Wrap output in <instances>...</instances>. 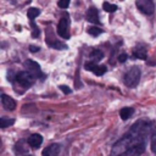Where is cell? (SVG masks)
<instances>
[{
	"instance_id": "cell-10",
	"label": "cell",
	"mask_w": 156,
	"mask_h": 156,
	"mask_svg": "<svg viewBox=\"0 0 156 156\" xmlns=\"http://www.w3.org/2000/svg\"><path fill=\"white\" fill-rule=\"evenodd\" d=\"M133 56L134 57H138L140 60H146L147 58V52H146V48L141 46V45H138L133 49Z\"/></svg>"
},
{
	"instance_id": "cell-4",
	"label": "cell",
	"mask_w": 156,
	"mask_h": 156,
	"mask_svg": "<svg viewBox=\"0 0 156 156\" xmlns=\"http://www.w3.org/2000/svg\"><path fill=\"white\" fill-rule=\"evenodd\" d=\"M135 5H136L138 10L145 15H152L155 11L154 0H136Z\"/></svg>"
},
{
	"instance_id": "cell-3",
	"label": "cell",
	"mask_w": 156,
	"mask_h": 156,
	"mask_svg": "<svg viewBox=\"0 0 156 156\" xmlns=\"http://www.w3.org/2000/svg\"><path fill=\"white\" fill-rule=\"evenodd\" d=\"M35 76L33 73H30L29 71H22V72H18L15 77V82L17 85H20L21 88L23 89H27L29 87H32L35 82Z\"/></svg>"
},
{
	"instance_id": "cell-11",
	"label": "cell",
	"mask_w": 156,
	"mask_h": 156,
	"mask_svg": "<svg viewBox=\"0 0 156 156\" xmlns=\"http://www.w3.org/2000/svg\"><path fill=\"white\" fill-rule=\"evenodd\" d=\"M60 151V146L57 144H51L48 147L44 149L43 151V156H57Z\"/></svg>"
},
{
	"instance_id": "cell-13",
	"label": "cell",
	"mask_w": 156,
	"mask_h": 156,
	"mask_svg": "<svg viewBox=\"0 0 156 156\" xmlns=\"http://www.w3.org/2000/svg\"><path fill=\"white\" fill-rule=\"evenodd\" d=\"M102 57H104V52H102L101 50H99V49H94V50H91V52H90V55H89V58H90L89 61L96 63V62L100 61Z\"/></svg>"
},
{
	"instance_id": "cell-12",
	"label": "cell",
	"mask_w": 156,
	"mask_h": 156,
	"mask_svg": "<svg viewBox=\"0 0 156 156\" xmlns=\"http://www.w3.org/2000/svg\"><path fill=\"white\" fill-rule=\"evenodd\" d=\"M87 21L91 23H98L99 22V12L95 7H90L87 11Z\"/></svg>"
},
{
	"instance_id": "cell-6",
	"label": "cell",
	"mask_w": 156,
	"mask_h": 156,
	"mask_svg": "<svg viewBox=\"0 0 156 156\" xmlns=\"http://www.w3.org/2000/svg\"><path fill=\"white\" fill-rule=\"evenodd\" d=\"M68 24H69V21H68V18H66V17L61 18L60 22H58V24H57V33H58V35H61L63 39H68V38H69Z\"/></svg>"
},
{
	"instance_id": "cell-15",
	"label": "cell",
	"mask_w": 156,
	"mask_h": 156,
	"mask_svg": "<svg viewBox=\"0 0 156 156\" xmlns=\"http://www.w3.org/2000/svg\"><path fill=\"white\" fill-rule=\"evenodd\" d=\"M39 13H40V10H38L35 7H29L28 9V12H27V16H28L29 22H34V18L37 16H39Z\"/></svg>"
},
{
	"instance_id": "cell-19",
	"label": "cell",
	"mask_w": 156,
	"mask_h": 156,
	"mask_svg": "<svg viewBox=\"0 0 156 156\" xmlns=\"http://www.w3.org/2000/svg\"><path fill=\"white\" fill-rule=\"evenodd\" d=\"M88 33L93 37H98L102 33V29L99 28V27H90V28H88Z\"/></svg>"
},
{
	"instance_id": "cell-25",
	"label": "cell",
	"mask_w": 156,
	"mask_h": 156,
	"mask_svg": "<svg viewBox=\"0 0 156 156\" xmlns=\"http://www.w3.org/2000/svg\"><path fill=\"white\" fill-rule=\"evenodd\" d=\"M29 51H32V52H37V51H39L40 49L38 48V46H34V45H29Z\"/></svg>"
},
{
	"instance_id": "cell-14",
	"label": "cell",
	"mask_w": 156,
	"mask_h": 156,
	"mask_svg": "<svg viewBox=\"0 0 156 156\" xmlns=\"http://www.w3.org/2000/svg\"><path fill=\"white\" fill-rule=\"evenodd\" d=\"M133 112H134V110H133L132 107H123V108L119 111V116H121L122 119L126 121V119H128V118L132 117Z\"/></svg>"
},
{
	"instance_id": "cell-23",
	"label": "cell",
	"mask_w": 156,
	"mask_h": 156,
	"mask_svg": "<svg viewBox=\"0 0 156 156\" xmlns=\"http://www.w3.org/2000/svg\"><path fill=\"white\" fill-rule=\"evenodd\" d=\"M60 89H61L65 94H69V93H71V89H69L67 85H60Z\"/></svg>"
},
{
	"instance_id": "cell-8",
	"label": "cell",
	"mask_w": 156,
	"mask_h": 156,
	"mask_svg": "<svg viewBox=\"0 0 156 156\" xmlns=\"http://www.w3.org/2000/svg\"><path fill=\"white\" fill-rule=\"evenodd\" d=\"M1 102H2V106L5 107V110H9V111H12L15 110L16 107V102L12 98H10L9 95L6 94H1Z\"/></svg>"
},
{
	"instance_id": "cell-21",
	"label": "cell",
	"mask_w": 156,
	"mask_h": 156,
	"mask_svg": "<svg viewBox=\"0 0 156 156\" xmlns=\"http://www.w3.org/2000/svg\"><path fill=\"white\" fill-rule=\"evenodd\" d=\"M30 24H32V28H33V32H32V35H33L34 38H37V37H39V34H40V30L38 29V27H37V24H35L34 22H30Z\"/></svg>"
},
{
	"instance_id": "cell-16",
	"label": "cell",
	"mask_w": 156,
	"mask_h": 156,
	"mask_svg": "<svg viewBox=\"0 0 156 156\" xmlns=\"http://www.w3.org/2000/svg\"><path fill=\"white\" fill-rule=\"evenodd\" d=\"M24 145H26V141H24V140H20V141L16 144V146H15L16 154H23V152H27L28 149H27V146H24Z\"/></svg>"
},
{
	"instance_id": "cell-22",
	"label": "cell",
	"mask_w": 156,
	"mask_h": 156,
	"mask_svg": "<svg viewBox=\"0 0 156 156\" xmlns=\"http://www.w3.org/2000/svg\"><path fill=\"white\" fill-rule=\"evenodd\" d=\"M69 5V0H58V6L61 9H67Z\"/></svg>"
},
{
	"instance_id": "cell-9",
	"label": "cell",
	"mask_w": 156,
	"mask_h": 156,
	"mask_svg": "<svg viewBox=\"0 0 156 156\" xmlns=\"http://www.w3.org/2000/svg\"><path fill=\"white\" fill-rule=\"evenodd\" d=\"M27 143H28V145L30 146V147H33V149H38L40 145H41V143H43V136L40 135V134H32L29 138H28V140H27Z\"/></svg>"
},
{
	"instance_id": "cell-17",
	"label": "cell",
	"mask_w": 156,
	"mask_h": 156,
	"mask_svg": "<svg viewBox=\"0 0 156 156\" xmlns=\"http://www.w3.org/2000/svg\"><path fill=\"white\" fill-rule=\"evenodd\" d=\"M13 122H15V119H12V118L1 117V118H0V127H1V128H6V127L13 124Z\"/></svg>"
},
{
	"instance_id": "cell-26",
	"label": "cell",
	"mask_w": 156,
	"mask_h": 156,
	"mask_svg": "<svg viewBox=\"0 0 156 156\" xmlns=\"http://www.w3.org/2000/svg\"><path fill=\"white\" fill-rule=\"evenodd\" d=\"M26 156H32V155H26Z\"/></svg>"
},
{
	"instance_id": "cell-7",
	"label": "cell",
	"mask_w": 156,
	"mask_h": 156,
	"mask_svg": "<svg viewBox=\"0 0 156 156\" xmlns=\"http://www.w3.org/2000/svg\"><path fill=\"white\" fill-rule=\"evenodd\" d=\"M24 67L28 68V71H29L30 73H33L37 78H38V77H44V74L41 73L40 66H39L37 62H34V61H32V60H27V61L24 62Z\"/></svg>"
},
{
	"instance_id": "cell-20",
	"label": "cell",
	"mask_w": 156,
	"mask_h": 156,
	"mask_svg": "<svg viewBox=\"0 0 156 156\" xmlns=\"http://www.w3.org/2000/svg\"><path fill=\"white\" fill-rule=\"evenodd\" d=\"M151 150L156 155V127H155V129L152 132V135H151Z\"/></svg>"
},
{
	"instance_id": "cell-5",
	"label": "cell",
	"mask_w": 156,
	"mask_h": 156,
	"mask_svg": "<svg viewBox=\"0 0 156 156\" xmlns=\"http://www.w3.org/2000/svg\"><path fill=\"white\" fill-rule=\"evenodd\" d=\"M84 67H85V69H87V71H90V72H93V73H94V74H96V76H102V74L107 71L106 66L98 65V63H94V62H91V61L85 62Z\"/></svg>"
},
{
	"instance_id": "cell-18",
	"label": "cell",
	"mask_w": 156,
	"mask_h": 156,
	"mask_svg": "<svg viewBox=\"0 0 156 156\" xmlns=\"http://www.w3.org/2000/svg\"><path fill=\"white\" fill-rule=\"evenodd\" d=\"M102 9L106 11V12H115L117 10V6L113 5V4H110V2H104L102 4Z\"/></svg>"
},
{
	"instance_id": "cell-2",
	"label": "cell",
	"mask_w": 156,
	"mask_h": 156,
	"mask_svg": "<svg viewBox=\"0 0 156 156\" xmlns=\"http://www.w3.org/2000/svg\"><path fill=\"white\" fill-rule=\"evenodd\" d=\"M140 76H141V72H140V68L134 66L132 67L130 69H128L124 76H123V82L127 87L129 88H135L138 84H139V80H140Z\"/></svg>"
},
{
	"instance_id": "cell-24",
	"label": "cell",
	"mask_w": 156,
	"mask_h": 156,
	"mask_svg": "<svg viewBox=\"0 0 156 156\" xmlns=\"http://www.w3.org/2000/svg\"><path fill=\"white\" fill-rule=\"evenodd\" d=\"M127 58H128L127 54H121V55L118 56V61H119V62H124Z\"/></svg>"
},
{
	"instance_id": "cell-1",
	"label": "cell",
	"mask_w": 156,
	"mask_h": 156,
	"mask_svg": "<svg viewBox=\"0 0 156 156\" xmlns=\"http://www.w3.org/2000/svg\"><path fill=\"white\" fill-rule=\"evenodd\" d=\"M155 126L150 121L140 119L123 135L111 150V156H140L145 151L146 140L152 135Z\"/></svg>"
}]
</instances>
